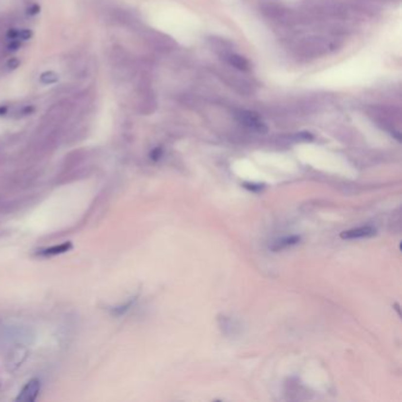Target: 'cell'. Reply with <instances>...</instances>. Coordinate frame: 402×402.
I'll return each instance as SVG.
<instances>
[{
    "instance_id": "6da1fadb",
    "label": "cell",
    "mask_w": 402,
    "mask_h": 402,
    "mask_svg": "<svg viewBox=\"0 0 402 402\" xmlns=\"http://www.w3.org/2000/svg\"><path fill=\"white\" fill-rule=\"evenodd\" d=\"M236 117L240 123L248 127V129L256 131L259 134H265L268 131V127L265 124L261 121V118L257 116V113L250 112V111H238Z\"/></svg>"
},
{
    "instance_id": "7a4b0ae2",
    "label": "cell",
    "mask_w": 402,
    "mask_h": 402,
    "mask_svg": "<svg viewBox=\"0 0 402 402\" xmlns=\"http://www.w3.org/2000/svg\"><path fill=\"white\" fill-rule=\"evenodd\" d=\"M40 392V381L38 379H32L27 382L23 387V389L19 393L17 401L23 402H32L37 399L38 394Z\"/></svg>"
},
{
    "instance_id": "3957f363",
    "label": "cell",
    "mask_w": 402,
    "mask_h": 402,
    "mask_svg": "<svg viewBox=\"0 0 402 402\" xmlns=\"http://www.w3.org/2000/svg\"><path fill=\"white\" fill-rule=\"evenodd\" d=\"M376 234V229L373 227H360L356 229H350L341 232L340 236L345 240H354V238L371 237Z\"/></svg>"
},
{
    "instance_id": "277c9868",
    "label": "cell",
    "mask_w": 402,
    "mask_h": 402,
    "mask_svg": "<svg viewBox=\"0 0 402 402\" xmlns=\"http://www.w3.org/2000/svg\"><path fill=\"white\" fill-rule=\"evenodd\" d=\"M148 40L150 41L151 45H154L158 50H169L175 46V43L171 38H169L168 35H160V33H151L148 37Z\"/></svg>"
},
{
    "instance_id": "5b68a950",
    "label": "cell",
    "mask_w": 402,
    "mask_h": 402,
    "mask_svg": "<svg viewBox=\"0 0 402 402\" xmlns=\"http://www.w3.org/2000/svg\"><path fill=\"white\" fill-rule=\"evenodd\" d=\"M27 356V350L23 347L16 348L12 353L10 354L7 360V367L8 370H15L21 363L24 362V360L26 359Z\"/></svg>"
},
{
    "instance_id": "8992f818",
    "label": "cell",
    "mask_w": 402,
    "mask_h": 402,
    "mask_svg": "<svg viewBox=\"0 0 402 402\" xmlns=\"http://www.w3.org/2000/svg\"><path fill=\"white\" fill-rule=\"evenodd\" d=\"M71 248H72L71 243L70 242H65V243H62V245H53V246H50V248H46V249H41V250L38 252V255H39V256H44V257L55 256V255L65 254V252L70 250Z\"/></svg>"
},
{
    "instance_id": "52a82bcc",
    "label": "cell",
    "mask_w": 402,
    "mask_h": 402,
    "mask_svg": "<svg viewBox=\"0 0 402 402\" xmlns=\"http://www.w3.org/2000/svg\"><path fill=\"white\" fill-rule=\"evenodd\" d=\"M227 59H228L229 64L231 66H234L235 69L240 71H248L249 70V62L245 59L242 55L236 54V53H229L227 55Z\"/></svg>"
},
{
    "instance_id": "ba28073f",
    "label": "cell",
    "mask_w": 402,
    "mask_h": 402,
    "mask_svg": "<svg viewBox=\"0 0 402 402\" xmlns=\"http://www.w3.org/2000/svg\"><path fill=\"white\" fill-rule=\"evenodd\" d=\"M301 241V237L300 236H290V237H285V238H282V240L277 241V242L274 243L273 245L270 246V249L273 251H280V250H283L284 248H287V246H290V245H297L298 242Z\"/></svg>"
},
{
    "instance_id": "9c48e42d",
    "label": "cell",
    "mask_w": 402,
    "mask_h": 402,
    "mask_svg": "<svg viewBox=\"0 0 402 402\" xmlns=\"http://www.w3.org/2000/svg\"><path fill=\"white\" fill-rule=\"evenodd\" d=\"M59 80V76L53 71H46L40 74V83L44 85L54 84Z\"/></svg>"
},
{
    "instance_id": "30bf717a",
    "label": "cell",
    "mask_w": 402,
    "mask_h": 402,
    "mask_svg": "<svg viewBox=\"0 0 402 402\" xmlns=\"http://www.w3.org/2000/svg\"><path fill=\"white\" fill-rule=\"evenodd\" d=\"M35 106L33 105H26V106H23L21 109H19L18 112H17V115H18L19 118H23V117H27V116L32 115L33 112H35Z\"/></svg>"
},
{
    "instance_id": "8fae6325",
    "label": "cell",
    "mask_w": 402,
    "mask_h": 402,
    "mask_svg": "<svg viewBox=\"0 0 402 402\" xmlns=\"http://www.w3.org/2000/svg\"><path fill=\"white\" fill-rule=\"evenodd\" d=\"M21 44H20V40L16 39V40H10V43L7 44L6 46H5V51L7 52H16L18 51L19 49H20Z\"/></svg>"
},
{
    "instance_id": "7c38bea8",
    "label": "cell",
    "mask_w": 402,
    "mask_h": 402,
    "mask_svg": "<svg viewBox=\"0 0 402 402\" xmlns=\"http://www.w3.org/2000/svg\"><path fill=\"white\" fill-rule=\"evenodd\" d=\"M33 35V32L32 30L30 29H23V30H19V35H18V39L19 40H23V41H26V40H30L32 38Z\"/></svg>"
},
{
    "instance_id": "4fadbf2b",
    "label": "cell",
    "mask_w": 402,
    "mask_h": 402,
    "mask_svg": "<svg viewBox=\"0 0 402 402\" xmlns=\"http://www.w3.org/2000/svg\"><path fill=\"white\" fill-rule=\"evenodd\" d=\"M19 65H20V60H19L17 57L10 58V59L6 62V68H7V70H10V71L18 69Z\"/></svg>"
},
{
    "instance_id": "5bb4252c",
    "label": "cell",
    "mask_w": 402,
    "mask_h": 402,
    "mask_svg": "<svg viewBox=\"0 0 402 402\" xmlns=\"http://www.w3.org/2000/svg\"><path fill=\"white\" fill-rule=\"evenodd\" d=\"M18 35H19V30L18 29H15V27H10V29L7 30L6 32V38L8 40H16L18 39ZM19 40V39H18Z\"/></svg>"
},
{
    "instance_id": "9a60e30c",
    "label": "cell",
    "mask_w": 402,
    "mask_h": 402,
    "mask_svg": "<svg viewBox=\"0 0 402 402\" xmlns=\"http://www.w3.org/2000/svg\"><path fill=\"white\" fill-rule=\"evenodd\" d=\"M40 12V6L35 2H32L29 7H27V15L29 16H35Z\"/></svg>"
},
{
    "instance_id": "2e32d148",
    "label": "cell",
    "mask_w": 402,
    "mask_h": 402,
    "mask_svg": "<svg viewBox=\"0 0 402 402\" xmlns=\"http://www.w3.org/2000/svg\"><path fill=\"white\" fill-rule=\"evenodd\" d=\"M162 154H163V151H162V149H160V148L154 149V150H152L151 154H150L151 159L152 160H158L160 158V156H162Z\"/></svg>"
},
{
    "instance_id": "e0dca14e",
    "label": "cell",
    "mask_w": 402,
    "mask_h": 402,
    "mask_svg": "<svg viewBox=\"0 0 402 402\" xmlns=\"http://www.w3.org/2000/svg\"><path fill=\"white\" fill-rule=\"evenodd\" d=\"M245 188L249 190H252V191H257L260 189H262L263 188V184H248V183H245Z\"/></svg>"
},
{
    "instance_id": "ac0fdd59",
    "label": "cell",
    "mask_w": 402,
    "mask_h": 402,
    "mask_svg": "<svg viewBox=\"0 0 402 402\" xmlns=\"http://www.w3.org/2000/svg\"><path fill=\"white\" fill-rule=\"evenodd\" d=\"M8 111V107L5 106V105H0V116H4L6 115Z\"/></svg>"
}]
</instances>
